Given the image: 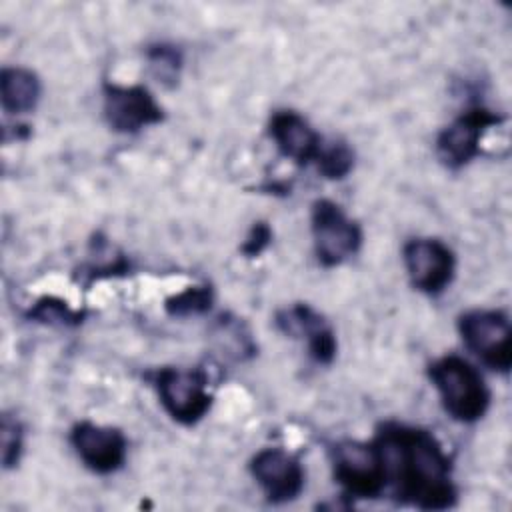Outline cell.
<instances>
[{"instance_id": "obj_3", "label": "cell", "mask_w": 512, "mask_h": 512, "mask_svg": "<svg viewBox=\"0 0 512 512\" xmlns=\"http://www.w3.org/2000/svg\"><path fill=\"white\" fill-rule=\"evenodd\" d=\"M148 378L162 408L174 422L194 426L208 414L214 398L208 390V374L204 370L164 366Z\"/></svg>"}, {"instance_id": "obj_12", "label": "cell", "mask_w": 512, "mask_h": 512, "mask_svg": "<svg viewBox=\"0 0 512 512\" xmlns=\"http://www.w3.org/2000/svg\"><path fill=\"white\" fill-rule=\"evenodd\" d=\"M274 322L278 330H282L286 336L306 340L308 354L314 362L322 366L334 362L338 350L334 330L324 320V316L318 314L310 304L298 302L288 308H282L276 312Z\"/></svg>"}, {"instance_id": "obj_8", "label": "cell", "mask_w": 512, "mask_h": 512, "mask_svg": "<svg viewBox=\"0 0 512 512\" xmlns=\"http://www.w3.org/2000/svg\"><path fill=\"white\" fill-rule=\"evenodd\" d=\"M102 110L108 126L120 134H136L142 128L160 124L164 110L154 94L142 84H114L102 86Z\"/></svg>"}, {"instance_id": "obj_2", "label": "cell", "mask_w": 512, "mask_h": 512, "mask_svg": "<svg viewBox=\"0 0 512 512\" xmlns=\"http://www.w3.org/2000/svg\"><path fill=\"white\" fill-rule=\"evenodd\" d=\"M444 410L462 424L480 420L490 408V388L474 364L456 354H446L428 366Z\"/></svg>"}, {"instance_id": "obj_13", "label": "cell", "mask_w": 512, "mask_h": 512, "mask_svg": "<svg viewBox=\"0 0 512 512\" xmlns=\"http://www.w3.org/2000/svg\"><path fill=\"white\" fill-rule=\"evenodd\" d=\"M268 134L282 156L306 166L316 160L324 140L312 124L294 110H276L268 122Z\"/></svg>"}, {"instance_id": "obj_14", "label": "cell", "mask_w": 512, "mask_h": 512, "mask_svg": "<svg viewBox=\"0 0 512 512\" xmlns=\"http://www.w3.org/2000/svg\"><path fill=\"white\" fill-rule=\"evenodd\" d=\"M42 94L38 76L22 66H6L0 74V100L8 114H28L36 108Z\"/></svg>"}, {"instance_id": "obj_16", "label": "cell", "mask_w": 512, "mask_h": 512, "mask_svg": "<svg viewBox=\"0 0 512 512\" xmlns=\"http://www.w3.org/2000/svg\"><path fill=\"white\" fill-rule=\"evenodd\" d=\"M318 172L328 180H342L354 168V150L344 140L322 144L316 160Z\"/></svg>"}, {"instance_id": "obj_17", "label": "cell", "mask_w": 512, "mask_h": 512, "mask_svg": "<svg viewBox=\"0 0 512 512\" xmlns=\"http://www.w3.org/2000/svg\"><path fill=\"white\" fill-rule=\"evenodd\" d=\"M26 316L34 322L50 326H78L84 320V312L70 308L64 300L56 296H42L34 302Z\"/></svg>"}, {"instance_id": "obj_4", "label": "cell", "mask_w": 512, "mask_h": 512, "mask_svg": "<svg viewBox=\"0 0 512 512\" xmlns=\"http://www.w3.org/2000/svg\"><path fill=\"white\" fill-rule=\"evenodd\" d=\"M334 480L350 498H378L386 490V470L376 442L344 440L330 448Z\"/></svg>"}, {"instance_id": "obj_9", "label": "cell", "mask_w": 512, "mask_h": 512, "mask_svg": "<svg viewBox=\"0 0 512 512\" xmlns=\"http://www.w3.org/2000/svg\"><path fill=\"white\" fill-rule=\"evenodd\" d=\"M402 260L410 284L428 294H442L454 280L456 256L438 238H412L402 248Z\"/></svg>"}, {"instance_id": "obj_18", "label": "cell", "mask_w": 512, "mask_h": 512, "mask_svg": "<svg viewBox=\"0 0 512 512\" xmlns=\"http://www.w3.org/2000/svg\"><path fill=\"white\" fill-rule=\"evenodd\" d=\"M146 58L154 70V74L162 80V82H170L174 84L180 70H182V52L178 46L172 44H152L146 50Z\"/></svg>"}, {"instance_id": "obj_15", "label": "cell", "mask_w": 512, "mask_h": 512, "mask_svg": "<svg viewBox=\"0 0 512 512\" xmlns=\"http://www.w3.org/2000/svg\"><path fill=\"white\" fill-rule=\"evenodd\" d=\"M212 304H214L212 286L198 284V286H186L182 292L168 296L164 302V310L174 318H188V316H200L210 312Z\"/></svg>"}, {"instance_id": "obj_20", "label": "cell", "mask_w": 512, "mask_h": 512, "mask_svg": "<svg viewBox=\"0 0 512 512\" xmlns=\"http://www.w3.org/2000/svg\"><path fill=\"white\" fill-rule=\"evenodd\" d=\"M272 236L274 234H272V228L268 222H254L240 246V252L246 258H256L272 244Z\"/></svg>"}, {"instance_id": "obj_5", "label": "cell", "mask_w": 512, "mask_h": 512, "mask_svg": "<svg viewBox=\"0 0 512 512\" xmlns=\"http://www.w3.org/2000/svg\"><path fill=\"white\" fill-rule=\"evenodd\" d=\"M464 346L490 370L508 374L512 366L510 318L502 310H468L458 318Z\"/></svg>"}, {"instance_id": "obj_10", "label": "cell", "mask_w": 512, "mask_h": 512, "mask_svg": "<svg viewBox=\"0 0 512 512\" xmlns=\"http://www.w3.org/2000/svg\"><path fill=\"white\" fill-rule=\"evenodd\" d=\"M254 482L272 504H286L300 496L306 472L300 460L284 448H262L248 464Z\"/></svg>"}, {"instance_id": "obj_6", "label": "cell", "mask_w": 512, "mask_h": 512, "mask_svg": "<svg viewBox=\"0 0 512 512\" xmlns=\"http://www.w3.org/2000/svg\"><path fill=\"white\" fill-rule=\"evenodd\" d=\"M314 252L324 268H334L352 258L362 246V230L332 200H316L310 212Z\"/></svg>"}, {"instance_id": "obj_11", "label": "cell", "mask_w": 512, "mask_h": 512, "mask_svg": "<svg viewBox=\"0 0 512 512\" xmlns=\"http://www.w3.org/2000/svg\"><path fill=\"white\" fill-rule=\"evenodd\" d=\"M70 444L80 462L94 474H114L128 456V440L114 426L82 420L70 430Z\"/></svg>"}, {"instance_id": "obj_1", "label": "cell", "mask_w": 512, "mask_h": 512, "mask_svg": "<svg viewBox=\"0 0 512 512\" xmlns=\"http://www.w3.org/2000/svg\"><path fill=\"white\" fill-rule=\"evenodd\" d=\"M374 442L384 460L386 486L398 502L420 510H446L456 504L452 460L430 430L386 422Z\"/></svg>"}, {"instance_id": "obj_19", "label": "cell", "mask_w": 512, "mask_h": 512, "mask_svg": "<svg viewBox=\"0 0 512 512\" xmlns=\"http://www.w3.org/2000/svg\"><path fill=\"white\" fill-rule=\"evenodd\" d=\"M0 442H2V456H0L2 466L10 470L20 462V456L24 452V428L16 416L12 414L2 416Z\"/></svg>"}, {"instance_id": "obj_7", "label": "cell", "mask_w": 512, "mask_h": 512, "mask_svg": "<svg viewBox=\"0 0 512 512\" xmlns=\"http://www.w3.org/2000/svg\"><path fill=\"white\" fill-rule=\"evenodd\" d=\"M502 122L504 116L486 106L478 104L466 108L436 136V154L440 162L450 170L466 166L480 154V144L486 132Z\"/></svg>"}]
</instances>
